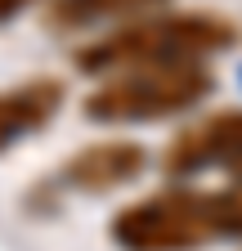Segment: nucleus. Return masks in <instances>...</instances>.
I'll return each mask as SVG.
<instances>
[{
  "mask_svg": "<svg viewBox=\"0 0 242 251\" xmlns=\"http://www.w3.org/2000/svg\"><path fill=\"white\" fill-rule=\"evenodd\" d=\"M238 45V27L220 14L184 9V14H144L95 36L72 54L85 76H112L130 68H166V63H202Z\"/></svg>",
  "mask_w": 242,
  "mask_h": 251,
  "instance_id": "nucleus-1",
  "label": "nucleus"
},
{
  "mask_svg": "<svg viewBox=\"0 0 242 251\" xmlns=\"http://www.w3.org/2000/svg\"><path fill=\"white\" fill-rule=\"evenodd\" d=\"M216 76L206 63H166V68H130L99 76V85L85 94V121L103 126H139V121H162L179 117L211 99Z\"/></svg>",
  "mask_w": 242,
  "mask_h": 251,
  "instance_id": "nucleus-2",
  "label": "nucleus"
},
{
  "mask_svg": "<svg viewBox=\"0 0 242 251\" xmlns=\"http://www.w3.org/2000/svg\"><path fill=\"white\" fill-rule=\"evenodd\" d=\"M121 251H197L216 238L211 193L197 188H166L144 202H130L108 225Z\"/></svg>",
  "mask_w": 242,
  "mask_h": 251,
  "instance_id": "nucleus-3",
  "label": "nucleus"
},
{
  "mask_svg": "<svg viewBox=\"0 0 242 251\" xmlns=\"http://www.w3.org/2000/svg\"><path fill=\"white\" fill-rule=\"evenodd\" d=\"M211 166H242V108H224V112H211L206 121L179 130L162 157V171L170 179H193Z\"/></svg>",
  "mask_w": 242,
  "mask_h": 251,
  "instance_id": "nucleus-4",
  "label": "nucleus"
},
{
  "mask_svg": "<svg viewBox=\"0 0 242 251\" xmlns=\"http://www.w3.org/2000/svg\"><path fill=\"white\" fill-rule=\"evenodd\" d=\"M148 166V148L135 139H95V144H81L58 179L76 193H112V188H126L144 175Z\"/></svg>",
  "mask_w": 242,
  "mask_h": 251,
  "instance_id": "nucleus-5",
  "label": "nucleus"
},
{
  "mask_svg": "<svg viewBox=\"0 0 242 251\" xmlns=\"http://www.w3.org/2000/svg\"><path fill=\"white\" fill-rule=\"evenodd\" d=\"M63 99H68V90L54 76H27L9 90H0V157L9 148H18L27 135L45 130L58 117Z\"/></svg>",
  "mask_w": 242,
  "mask_h": 251,
  "instance_id": "nucleus-6",
  "label": "nucleus"
},
{
  "mask_svg": "<svg viewBox=\"0 0 242 251\" xmlns=\"http://www.w3.org/2000/svg\"><path fill=\"white\" fill-rule=\"evenodd\" d=\"M166 0H49L45 5V23L54 31H85L99 23H121V18H144L162 9Z\"/></svg>",
  "mask_w": 242,
  "mask_h": 251,
  "instance_id": "nucleus-7",
  "label": "nucleus"
},
{
  "mask_svg": "<svg viewBox=\"0 0 242 251\" xmlns=\"http://www.w3.org/2000/svg\"><path fill=\"white\" fill-rule=\"evenodd\" d=\"M211 220H216V238H242V179L211 193Z\"/></svg>",
  "mask_w": 242,
  "mask_h": 251,
  "instance_id": "nucleus-8",
  "label": "nucleus"
},
{
  "mask_svg": "<svg viewBox=\"0 0 242 251\" xmlns=\"http://www.w3.org/2000/svg\"><path fill=\"white\" fill-rule=\"evenodd\" d=\"M27 5H36V0H0V27H5V23H14Z\"/></svg>",
  "mask_w": 242,
  "mask_h": 251,
  "instance_id": "nucleus-9",
  "label": "nucleus"
},
{
  "mask_svg": "<svg viewBox=\"0 0 242 251\" xmlns=\"http://www.w3.org/2000/svg\"><path fill=\"white\" fill-rule=\"evenodd\" d=\"M233 175H238V179H242V166H238V171H233Z\"/></svg>",
  "mask_w": 242,
  "mask_h": 251,
  "instance_id": "nucleus-10",
  "label": "nucleus"
}]
</instances>
